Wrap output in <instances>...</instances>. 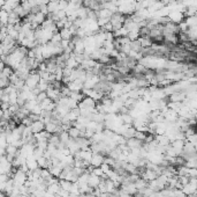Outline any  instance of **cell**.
Masks as SVG:
<instances>
[{
    "label": "cell",
    "mask_w": 197,
    "mask_h": 197,
    "mask_svg": "<svg viewBox=\"0 0 197 197\" xmlns=\"http://www.w3.org/2000/svg\"><path fill=\"white\" fill-rule=\"evenodd\" d=\"M39 79H40V77H39V74H38V72L31 71V72L29 73V76L27 77V79L24 80V85H25L28 88H30V89L36 88L37 85H38V81H39Z\"/></svg>",
    "instance_id": "1"
},
{
    "label": "cell",
    "mask_w": 197,
    "mask_h": 197,
    "mask_svg": "<svg viewBox=\"0 0 197 197\" xmlns=\"http://www.w3.org/2000/svg\"><path fill=\"white\" fill-rule=\"evenodd\" d=\"M168 19H169V21L171 22L175 23V24H179L180 22H182L183 19H184V16L181 12H179L178 9H174V11H169V13H168Z\"/></svg>",
    "instance_id": "2"
},
{
    "label": "cell",
    "mask_w": 197,
    "mask_h": 197,
    "mask_svg": "<svg viewBox=\"0 0 197 197\" xmlns=\"http://www.w3.org/2000/svg\"><path fill=\"white\" fill-rule=\"evenodd\" d=\"M46 96L49 98H51L53 102H57L59 98H61V95H60V91L59 89H54V88H52L51 86L49 85V87H47V89H46Z\"/></svg>",
    "instance_id": "3"
},
{
    "label": "cell",
    "mask_w": 197,
    "mask_h": 197,
    "mask_svg": "<svg viewBox=\"0 0 197 197\" xmlns=\"http://www.w3.org/2000/svg\"><path fill=\"white\" fill-rule=\"evenodd\" d=\"M67 87L70 92H81L83 89V81H81L80 79H76L74 81H70L67 85Z\"/></svg>",
    "instance_id": "4"
},
{
    "label": "cell",
    "mask_w": 197,
    "mask_h": 197,
    "mask_svg": "<svg viewBox=\"0 0 197 197\" xmlns=\"http://www.w3.org/2000/svg\"><path fill=\"white\" fill-rule=\"evenodd\" d=\"M104 162V155L100 153H94L92 158L90 160V165L94 167H99Z\"/></svg>",
    "instance_id": "5"
},
{
    "label": "cell",
    "mask_w": 197,
    "mask_h": 197,
    "mask_svg": "<svg viewBox=\"0 0 197 197\" xmlns=\"http://www.w3.org/2000/svg\"><path fill=\"white\" fill-rule=\"evenodd\" d=\"M157 176H158V175L156 174V172H153V170H151V169H148V168H146L144 172L141 173V179L145 180L146 182L157 179Z\"/></svg>",
    "instance_id": "6"
},
{
    "label": "cell",
    "mask_w": 197,
    "mask_h": 197,
    "mask_svg": "<svg viewBox=\"0 0 197 197\" xmlns=\"http://www.w3.org/2000/svg\"><path fill=\"white\" fill-rule=\"evenodd\" d=\"M126 145L129 147V150H131V149H139V147H142L143 142H142V140H139V139H136L135 137H133V138L127 139Z\"/></svg>",
    "instance_id": "7"
},
{
    "label": "cell",
    "mask_w": 197,
    "mask_h": 197,
    "mask_svg": "<svg viewBox=\"0 0 197 197\" xmlns=\"http://www.w3.org/2000/svg\"><path fill=\"white\" fill-rule=\"evenodd\" d=\"M178 113L172 110V109H168L167 111L164 114V118H165V122L167 123H174L176 120H178Z\"/></svg>",
    "instance_id": "8"
},
{
    "label": "cell",
    "mask_w": 197,
    "mask_h": 197,
    "mask_svg": "<svg viewBox=\"0 0 197 197\" xmlns=\"http://www.w3.org/2000/svg\"><path fill=\"white\" fill-rule=\"evenodd\" d=\"M102 181V179L99 177V176H96L94 174H90L89 175V179H88V186L90 187V188H92V189H95L98 187V184H99V182Z\"/></svg>",
    "instance_id": "9"
},
{
    "label": "cell",
    "mask_w": 197,
    "mask_h": 197,
    "mask_svg": "<svg viewBox=\"0 0 197 197\" xmlns=\"http://www.w3.org/2000/svg\"><path fill=\"white\" fill-rule=\"evenodd\" d=\"M30 128H31L32 133H38V132H40V131H43L44 130L45 124H44L42 121H34L32 123H31Z\"/></svg>",
    "instance_id": "10"
},
{
    "label": "cell",
    "mask_w": 197,
    "mask_h": 197,
    "mask_svg": "<svg viewBox=\"0 0 197 197\" xmlns=\"http://www.w3.org/2000/svg\"><path fill=\"white\" fill-rule=\"evenodd\" d=\"M183 145H184V140H181V139H175V140H173V142L171 143V146L174 149L175 151L178 152L179 155L182 153Z\"/></svg>",
    "instance_id": "11"
},
{
    "label": "cell",
    "mask_w": 197,
    "mask_h": 197,
    "mask_svg": "<svg viewBox=\"0 0 197 197\" xmlns=\"http://www.w3.org/2000/svg\"><path fill=\"white\" fill-rule=\"evenodd\" d=\"M75 53H83L84 52V43H83V39L81 38H77V41L75 42L74 44V51Z\"/></svg>",
    "instance_id": "12"
},
{
    "label": "cell",
    "mask_w": 197,
    "mask_h": 197,
    "mask_svg": "<svg viewBox=\"0 0 197 197\" xmlns=\"http://www.w3.org/2000/svg\"><path fill=\"white\" fill-rule=\"evenodd\" d=\"M79 154H80V158L82 160L90 162V160L92 158V154L94 153L90 151V149H89V150H84V151H79Z\"/></svg>",
    "instance_id": "13"
},
{
    "label": "cell",
    "mask_w": 197,
    "mask_h": 197,
    "mask_svg": "<svg viewBox=\"0 0 197 197\" xmlns=\"http://www.w3.org/2000/svg\"><path fill=\"white\" fill-rule=\"evenodd\" d=\"M112 12L107 9V8H103V9H99L98 12H97V15L98 17H102V19H111V16H112Z\"/></svg>",
    "instance_id": "14"
},
{
    "label": "cell",
    "mask_w": 197,
    "mask_h": 197,
    "mask_svg": "<svg viewBox=\"0 0 197 197\" xmlns=\"http://www.w3.org/2000/svg\"><path fill=\"white\" fill-rule=\"evenodd\" d=\"M151 96H152L153 100H161V98H166V94H165L164 89H159V88H157L156 91L151 93Z\"/></svg>",
    "instance_id": "15"
},
{
    "label": "cell",
    "mask_w": 197,
    "mask_h": 197,
    "mask_svg": "<svg viewBox=\"0 0 197 197\" xmlns=\"http://www.w3.org/2000/svg\"><path fill=\"white\" fill-rule=\"evenodd\" d=\"M20 21H21V19L16 15L13 11L8 13V24H13L14 26V24H16V23L20 22Z\"/></svg>",
    "instance_id": "16"
},
{
    "label": "cell",
    "mask_w": 197,
    "mask_h": 197,
    "mask_svg": "<svg viewBox=\"0 0 197 197\" xmlns=\"http://www.w3.org/2000/svg\"><path fill=\"white\" fill-rule=\"evenodd\" d=\"M139 42L141 43L142 48H150L153 43L150 37H139Z\"/></svg>",
    "instance_id": "17"
},
{
    "label": "cell",
    "mask_w": 197,
    "mask_h": 197,
    "mask_svg": "<svg viewBox=\"0 0 197 197\" xmlns=\"http://www.w3.org/2000/svg\"><path fill=\"white\" fill-rule=\"evenodd\" d=\"M59 34L61 36V39H66V41H70L72 37H73L69 29H66V28H62L61 30H59Z\"/></svg>",
    "instance_id": "18"
},
{
    "label": "cell",
    "mask_w": 197,
    "mask_h": 197,
    "mask_svg": "<svg viewBox=\"0 0 197 197\" xmlns=\"http://www.w3.org/2000/svg\"><path fill=\"white\" fill-rule=\"evenodd\" d=\"M65 67H69V68H76L79 67V64H77V61H75V58L72 57V56H69V58L66 61V66Z\"/></svg>",
    "instance_id": "19"
},
{
    "label": "cell",
    "mask_w": 197,
    "mask_h": 197,
    "mask_svg": "<svg viewBox=\"0 0 197 197\" xmlns=\"http://www.w3.org/2000/svg\"><path fill=\"white\" fill-rule=\"evenodd\" d=\"M62 169H64V167H62V165H60V166L51 167L49 170H50V173H51L52 176H54V177H59V175H60V173H61Z\"/></svg>",
    "instance_id": "20"
},
{
    "label": "cell",
    "mask_w": 197,
    "mask_h": 197,
    "mask_svg": "<svg viewBox=\"0 0 197 197\" xmlns=\"http://www.w3.org/2000/svg\"><path fill=\"white\" fill-rule=\"evenodd\" d=\"M69 98H72V100H74V101H76V102H81L82 98H84V95L81 92H70Z\"/></svg>",
    "instance_id": "21"
},
{
    "label": "cell",
    "mask_w": 197,
    "mask_h": 197,
    "mask_svg": "<svg viewBox=\"0 0 197 197\" xmlns=\"http://www.w3.org/2000/svg\"><path fill=\"white\" fill-rule=\"evenodd\" d=\"M25 165H27L29 170H35L37 168H39V167H38V164H37V160H35V159H28L25 161Z\"/></svg>",
    "instance_id": "22"
},
{
    "label": "cell",
    "mask_w": 197,
    "mask_h": 197,
    "mask_svg": "<svg viewBox=\"0 0 197 197\" xmlns=\"http://www.w3.org/2000/svg\"><path fill=\"white\" fill-rule=\"evenodd\" d=\"M47 6V11L49 13H55L58 9V1H49V4L46 5Z\"/></svg>",
    "instance_id": "23"
},
{
    "label": "cell",
    "mask_w": 197,
    "mask_h": 197,
    "mask_svg": "<svg viewBox=\"0 0 197 197\" xmlns=\"http://www.w3.org/2000/svg\"><path fill=\"white\" fill-rule=\"evenodd\" d=\"M68 132V135L70 138H73V139H76V138H79L80 137V130H77L75 127H70L69 130L67 131Z\"/></svg>",
    "instance_id": "24"
},
{
    "label": "cell",
    "mask_w": 197,
    "mask_h": 197,
    "mask_svg": "<svg viewBox=\"0 0 197 197\" xmlns=\"http://www.w3.org/2000/svg\"><path fill=\"white\" fill-rule=\"evenodd\" d=\"M47 191H50L52 194H54V195H57L58 194V191L60 190V186H59V182L57 183H52V184H49L47 186Z\"/></svg>",
    "instance_id": "25"
},
{
    "label": "cell",
    "mask_w": 197,
    "mask_h": 197,
    "mask_svg": "<svg viewBox=\"0 0 197 197\" xmlns=\"http://www.w3.org/2000/svg\"><path fill=\"white\" fill-rule=\"evenodd\" d=\"M72 183H73V182L67 181V180H59V186H60V188L64 190H67V191H69L70 187H72Z\"/></svg>",
    "instance_id": "26"
},
{
    "label": "cell",
    "mask_w": 197,
    "mask_h": 197,
    "mask_svg": "<svg viewBox=\"0 0 197 197\" xmlns=\"http://www.w3.org/2000/svg\"><path fill=\"white\" fill-rule=\"evenodd\" d=\"M37 164L39 168H49V159H46L45 157H40L37 159Z\"/></svg>",
    "instance_id": "27"
},
{
    "label": "cell",
    "mask_w": 197,
    "mask_h": 197,
    "mask_svg": "<svg viewBox=\"0 0 197 197\" xmlns=\"http://www.w3.org/2000/svg\"><path fill=\"white\" fill-rule=\"evenodd\" d=\"M135 132H136V130L134 127H130V128H128V129L124 131V133L121 135V136H124L126 139H129V138H133L134 135H135Z\"/></svg>",
    "instance_id": "28"
},
{
    "label": "cell",
    "mask_w": 197,
    "mask_h": 197,
    "mask_svg": "<svg viewBox=\"0 0 197 197\" xmlns=\"http://www.w3.org/2000/svg\"><path fill=\"white\" fill-rule=\"evenodd\" d=\"M129 46H130V50H133V51H137V52H139V51L142 50V45H141V43L139 42V39L131 41Z\"/></svg>",
    "instance_id": "29"
},
{
    "label": "cell",
    "mask_w": 197,
    "mask_h": 197,
    "mask_svg": "<svg viewBox=\"0 0 197 197\" xmlns=\"http://www.w3.org/2000/svg\"><path fill=\"white\" fill-rule=\"evenodd\" d=\"M47 87H49V83L46 80H44V79H39L38 85H37V88L40 92H45L47 89Z\"/></svg>",
    "instance_id": "30"
},
{
    "label": "cell",
    "mask_w": 197,
    "mask_h": 197,
    "mask_svg": "<svg viewBox=\"0 0 197 197\" xmlns=\"http://www.w3.org/2000/svg\"><path fill=\"white\" fill-rule=\"evenodd\" d=\"M134 184H135V187H136V189L137 190L143 189V188L148 187V182H146L145 180H143V179H141V177H139L136 182H134Z\"/></svg>",
    "instance_id": "31"
},
{
    "label": "cell",
    "mask_w": 197,
    "mask_h": 197,
    "mask_svg": "<svg viewBox=\"0 0 197 197\" xmlns=\"http://www.w3.org/2000/svg\"><path fill=\"white\" fill-rule=\"evenodd\" d=\"M69 135H68V132L67 131H61L60 133H59V140L61 142V143H64L66 145V143L69 140Z\"/></svg>",
    "instance_id": "32"
},
{
    "label": "cell",
    "mask_w": 197,
    "mask_h": 197,
    "mask_svg": "<svg viewBox=\"0 0 197 197\" xmlns=\"http://www.w3.org/2000/svg\"><path fill=\"white\" fill-rule=\"evenodd\" d=\"M121 120H122L124 124H130V125H133V122H134V118L129 114L121 115Z\"/></svg>",
    "instance_id": "33"
},
{
    "label": "cell",
    "mask_w": 197,
    "mask_h": 197,
    "mask_svg": "<svg viewBox=\"0 0 197 197\" xmlns=\"http://www.w3.org/2000/svg\"><path fill=\"white\" fill-rule=\"evenodd\" d=\"M69 194H72V195H76V196H80V190H79V186H77V183L76 182H73L72 183V187H70V189H69Z\"/></svg>",
    "instance_id": "34"
},
{
    "label": "cell",
    "mask_w": 197,
    "mask_h": 197,
    "mask_svg": "<svg viewBox=\"0 0 197 197\" xmlns=\"http://www.w3.org/2000/svg\"><path fill=\"white\" fill-rule=\"evenodd\" d=\"M184 140H186V142H188V143H190L191 145H194L195 147L197 146V136H196V133L190 135V136H187Z\"/></svg>",
    "instance_id": "35"
},
{
    "label": "cell",
    "mask_w": 197,
    "mask_h": 197,
    "mask_svg": "<svg viewBox=\"0 0 197 197\" xmlns=\"http://www.w3.org/2000/svg\"><path fill=\"white\" fill-rule=\"evenodd\" d=\"M188 170L189 168H187L186 166H180L179 169H176V173L179 176H188Z\"/></svg>",
    "instance_id": "36"
},
{
    "label": "cell",
    "mask_w": 197,
    "mask_h": 197,
    "mask_svg": "<svg viewBox=\"0 0 197 197\" xmlns=\"http://www.w3.org/2000/svg\"><path fill=\"white\" fill-rule=\"evenodd\" d=\"M127 37L131 41H136V39H139V30H133V31H129L128 34H127Z\"/></svg>",
    "instance_id": "37"
},
{
    "label": "cell",
    "mask_w": 197,
    "mask_h": 197,
    "mask_svg": "<svg viewBox=\"0 0 197 197\" xmlns=\"http://www.w3.org/2000/svg\"><path fill=\"white\" fill-rule=\"evenodd\" d=\"M37 103H38V102H37L36 100H30V101H25V103H24V106L23 107H24V108H27L29 111H31V109L36 106Z\"/></svg>",
    "instance_id": "38"
},
{
    "label": "cell",
    "mask_w": 197,
    "mask_h": 197,
    "mask_svg": "<svg viewBox=\"0 0 197 197\" xmlns=\"http://www.w3.org/2000/svg\"><path fill=\"white\" fill-rule=\"evenodd\" d=\"M59 91H60V95L61 96H69V94H70V91L68 89V87L66 85H62Z\"/></svg>",
    "instance_id": "39"
},
{
    "label": "cell",
    "mask_w": 197,
    "mask_h": 197,
    "mask_svg": "<svg viewBox=\"0 0 197 197\" xmlns=\"http://www.w3.org/2000/svg\"><path fill=\"white\" fill-rule=\"evenodd\" d=\"M42 111H43V109H42V107H40V105L39 103H37L36 106L34 107L32 109H31V111H30V114H34V115H39L42 114Z\"/></svg>",
    "instance_id": "40"
},
{
    "label": "cell",
    "mask_w": 197,
    "mask_h": 197,
    "mask_svg": "<svg viewBox=\"0 0 197 197\" xmlns=\"http://www.w3.org/2000/svg\"><path fill=\"white\" fill-rule=\"evenodd\" d=\"M68 6V1L67 0H59L58 1V9L59 11H65Z\"/></svg>",
    "instance_id": "41"
},
{
    "label": "cell",
    "mask_w": 197,
    "mask_h": 197,
    "mask_svg": "<svg viewBox=\"0 0 197 197\" xmlns=\"http://www.w3.org/2000/svg\"><path fill=\"white\" fill-rule=\"evenodd\" d=\"M53 44H57V43H60L61 42V36H60V34L59 33H55V34H53V36H52L51 41Z\"/></svg>",
    "instance_id": "42"
},
{
    "label": "cell",
    "mask_w": 197,
    "mask_h": 197,
    "mask_svg": "<svg viewBox=\"0 0 197 197\" xmlns=\"http://www.w3.org/2000/svg\"><path fill=\"white\" fill-rule=\"evenodd\" d=\"M134 137H135L136 139H139V140L144 142V139H145V137H146V133L145 132H141V131H136L135 135H134Z\"/></svg>",
    "instance_id": "43"
},
{
    "label": "cell",
    "mask_w": 197,
    "mask_h": 197,
    "mask_svg": "<svg viewBox=\"0 0 197 197\" xmlns=\"http://www.w3.org/2000/svg\"><path fill=\"white\" fill-rule=\"evenodd\" d=\"M178 27H179V30H180V33H186V31L188 30V26H187V23L184 22V21H182V22H180L179 24H178Z\"/></svg>",
    "instance_id": "44"
},
{
    "label": "cell",
    "mask_w": 197,
    "mask_h": 197,
    "mask_svg": "<svg viewBox=\"0 0 197 197\" xmlns=\"http://www.w3.org/2000/svg\"><path fill=\"white\" fill-rule=\"evenodd\" d=\"M90 174H94V175H96V176L102 177L103 175H104V173H103V170L100 169V167H95V168H94V170H92Z\"/></svg>",
    "instance_id": "45"
},
{
    "label": "cell",
    "mask_w": 197,
    "mask_h": 197,
    "mask_svg": "<svg viewBox=\"0 0 197 197\" xmlns=\"http://www.w3.org/2000/svg\"><path fill=\"white\" fill-rule=\"evenodd\" d=\"M47 98V96H46V92H40L39 94H37L36 101L38 102V103H40L44 98Z\"/></svg>",
    "instance_id": "46"
},
{
    "label": "cell",
    "mask_w": 197,
    "mask_h": 197,
    "mask_svg": "<svg viewBox=\"0 0 197 197\" xmlns=\"http://www.w3.org/2000/svg\"><path fill=\"white\" fill-rule=\"evenodd\" d=\"M188 181H189V177H188V176H178V182H179L180 184H182V186L187 184Z\"/></svg>",
    "instance_id": "47"
},
{
    "label": "cell",
    "mask_w": 197,
    "mask_h": 197,
    "mask_svg": "<svg viewBox=\"0 0 197 197\" xmlns=\"http://www.w3.org/2000/svg\"><path fill=\"white\" fill-rule=\"evenodd\" d=\"M99 167H100V169L103 170V173H104V174H107L109 170H111V166H109V165H107V164H105V162H103Z\"/></svg>",
    "instance_id": "48"
},
{
    "label": "cell",
    "mask_w": 197,
    "mask_h": 197,
    "mask_svg": "<svg viewBox=\"0 0 197 197\" xmlns=\"http://www.w3.org/2000/svg\"><path fill=\"white\" fill-rule=\"evenodd\" d=\"M114 161H115V160L114 159H112V158H111V157H109V155H106V157H104V162H105V164H107V165H109V166H113V164H114Z\"/></svg>",
    "instance_id": "49"
},
{
    "label": "cell",
    "mask_w": 197,
    "mask_h": 197,
    "mask_svg": "<svg viewBox=\"0 0 197 197\" xmlns=\"http://www.w3.org/2000/svg\"><path fill=\"white\" fill-rule=\"evenodd\" d=\"M94 133H95V131H92V130H89V129H85V130H84V138H87V139H90L91 137L94 136Z\"/></svg>",
    "instance_id": "50"
},
{
    "label": "cell",
    "mask_w": 197,
    "mask_h": 197,
    "mask_svg": "<svg viewBox=\"0 0 197 197\" xmlns=\"http://www.w3.org/2000/svg\"><path fill=\"white\" fill-rule=\"evenodd\" d=\"M39 13H42L44 15H47V14H49L47 6H46V5H39Z\"/></svg>",
    "instance_id": "51"
},
{
    "label": "cell",
    "mask_w": 197,
    "mask_h": 197,
    "mask_svg": "<svg viewBox=\"0 0 197 197\" xmlns=\"http://www.w3.org/2000/svg\"><path fill=\"white\" fill-rule=\"evenodd\" d=\"M196 176H197L196 168H189V170H188V177H196Z\"/></svg>",
    "instance_id": "52"
},
{
    "label": "cell",
    "mask_w": 197,
    "mask_h": 197,
    "mask_svg": "<svg viewBox=\"0 0 197 197\" xmlns=\"http://www.w3.org/2000/svg\"><path fill=\"white\" fill-rule=\"evenodd\" d=\"M58 196L60 197H68L69 196V191H67V190H64V189H61L60 188V190L58 191V194H57Z\"/></svg>",
    "instance_id": "53"
},
{
    "label": "cell",
    "mask_w": 197,
    "mask_h": 197,
    "mask_svg": "<svg viewBox=\"0 0 197 197\" xmlns=\"http://www.w3.org/2000/svg\"><path fill=\"white\" fill-rule=\"evenodd\" d=\"M118 197H134V196L130 195V194L124 192V191H122V190H119V191H118Z\"/></svg>",
    "instance_id": "54"
},
{
    "label": "cell",
    "mask_w": 197,
    "mask_h": 197,
    "mask_svg": "<svg viewBox=\"0 0 197 197\" xmlns=\"http://www.w3.org/2000/svg\"><path fill=\"white\" fill-rule=\"evenodd\" d=\"M55 195L54 194H52L50 191H47V190H45V192H44V197H54Z\"/></svg>",
    "instance_id": "55"
},
{
    "label": "cell",
    "mask_w": 197,
    "mask_h": 197,
    "mask_svg": "<svg viewBox=\"0 0 197 197\" xmlns=\"http://www.w3.org/2000/svg\"><path fill=\"white\" fill-rule=\"evenodd\" d=\"M159 1H160V2L163 4V5H164V6H167L168 2H169L171 0H159Z\"/></svg>",
    "instance_id": "56"
},
{
    "label": "cell",
    "mask_w": 197,
    "mask_h": 197,
    "mask_svg": "<svg viewBox=\"0 0 197 197\" xmlns=\"http://www.w3.org/2000/svg\"><path fill=\"white\" fill-rule=\"evenodd\" d=\"M5 4V0H0V8H1V6Z\"/></svg>",
    "instance_id": "57"
},
{
    "label": "cell",
    "mask_w": 197,
    "mask_h": 197,
    "mask_svg": "<svg viewBox=\"0 0 197 197\" xmlns=\"http://www.w3.org/2000/svg\"><path fill=\"white\" fill-rule=\"evenodd\" d=\"M134 1H136V2H141L142 0H134Z\"/></svg>",
    "instance_id": "58"
},
{
    "label": "cell",
    "mask_w": 197,
    "mask_h": 197,
    "mask_svg": "<svg viewBox=\"0 0 197 197\" xmlns=\"http://www.w3.org/2000/svg\"><path fill=\"white\" fill-rule=\"evenodd\" d=\"M0 197H5V196H4V194H1V192H0Z\"/></svg>",
    "instance_id": "59"
},
{
    "label": "cell",
    "mask_w": 197,
    "mask_h": 197,
    "mask_svg": "<svg viewBox=\"0 0 197 197\" xmlns=\"http://www.w3.org/2000/svg\"><path fill=\"white\" fill-rule=\"evenodd\" d=\"M154 1H159V0H154Z\"/></svg>",
    "instance_id": "60"
},
{
    "label": "cell",
    "mask_w": 197,
    "mask_h": 197,
    "mask_svg": "<svg viewBox=\"0 0 197 197\" xmlns=\"http://www.w3.org/2000/svg\"><path fill=\"white\" fill-rule=\"evenodd\" d=\"M67 1H69V0H67Z\"/></svg>",
    "instance_id": "61"
}]
</instances>
